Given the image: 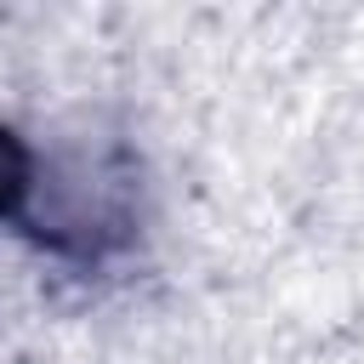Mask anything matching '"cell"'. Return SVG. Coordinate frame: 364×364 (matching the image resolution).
Masks as SVG:
<instances>
[{"label":"cell","instance_id":"cell-1","mask_svg":"<svg viewBox=\"0 0 364 364\" xmlns=\"http://www.w3.org/2000/svg\"><path fill=\"white\" fill-rule=\"evenodd\" d=\"M28 188H34V154L11 131H0V216H17Z\"/></svg>","mask_w":364,"mask_h":364}]
</instances>
